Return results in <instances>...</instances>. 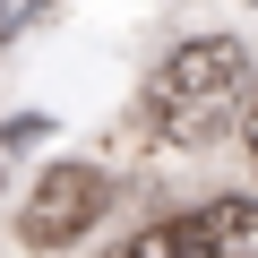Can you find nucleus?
I'll use <instances>...</instances> for the list:
<instances>
[{"instance_id": "obj_1", "label": "nucleus", "mask_w": 258, "mask_h": 258, "mask_svg": "<svg viewBox=\"0 0 258 258\" xmlns=\"http://www.w3.org/2000/svg\"><path fill=\"white\" fill-rule=\"evenodd\" d=\"M241 103H249V52L232 35H198V43H181L155 69L147 129H155L164 147H207L224 120H241Z\"/></svg>"}, {"instance_id": "obj_3", "label": "nucleus", "mask_w": 258, "mask_h": 258, "mask_svg": "<svg viewBox=\"0 0 258 258\" xmlns=\"http://www.w3.org/2000/svg\"><path fill=\"white\" fill-rule=\"evenodd\" d=\"M189 249L198 258H258V198H215L207 215H189Z\"/></svg>"}, {"instance_id": "obj_2", "label": "nucleus", "mask_w": 258, "mask_h": 258, "mask_svg": "<svg viewBox=\"0 0 258 258\" xmlns=\"http://www.w3.org/2000/svg\"><path fill=\"white\" fill-rule=\"evenodd\" d=\"M103 172L95 164H52L43 181H35V198H26V215H18V232L35 241V249H69L78 232H95V215H103Z\"/></svg>"}, {"instance_id": "obj_5", "label": "nucleus", "mask_w": 258, "mask_h": 258, "mask_svg": "<svg viewBox=\"0 0 258 258\" xmlns=\"http://www.w3.org/2000/svg\"><path fill=\"white\" fill-rule=\"evenodd\" d=\"M43 9H52V0H0V43H9V35H18V26H35V18H43Z\"/></svg>"}, {"instance_id": "obj_4", "label": "nucleus", "mask_w": 258, "mask_h": 258, "mask_svg": "<svg viewBox=\"0 0 258 258\" xmlns=\"http://www.w3.org/2000/svg\"><path fill=\"white\" fill-rule=\"evenodd\" d=\"M112 258H198L189 249V215H164V224H138Z\"/></svg>"}, {"instance_id": "obj_6", "label": "nucleus", "mask_w": 258, "mask_h": 258, "mask_svg": "<svg viewBox=\"0 0 258 258\" xmlns=\"http://www.w3.org/2000/svg\"><path fill=\"white\" fill-rule=\"evenodd\" d=\"M241 129H249V155H258V95L241 103Z\"/></svg>"}]
</instances>
